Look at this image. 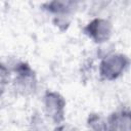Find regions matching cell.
Here are the masks:
<instances>
[{"label": "cell", "instance_id": "6da1fadb", "mask_svg": "<svg viewBox=\"0 0 131 131\" xmlns=\"http://www.w3.org/2000/svg\"><path fill=\"white\" fill-rule=\"evenodd\" d=\"M128 64V59L124 55H112L100 63V75L106 80H114L121 75Z\"/></svg>", "mask_w": 131, "mask_h": 131}, {"label": "cell", "instance_id": "5b68a950", "mask_svg": "<svg viewBox=\"0 0 131 131\" xmlns=\"http://www.w3.org/2000/svg\"><path fill=\"white\" fill-rule=\"evenodd\" d=\"M74 5L75 3L70 2V1H53L47 4L48 6L47 9L53 12H57V13H66L72 10Z\"/></svg>", "mask_w": 131, "mask_h": 131}, {"label": "cell", "instance_id": "277c9868", "mask_svg": "<svg viewBox=\"0 0 131 131\" xmlns=\"http://www.w3.org/2000/svg\"><path fill=\"white\" fill-rule=\"evenodd\" d=\"M108 131H129V114H114L108 121Z\"/></svg>", "mask_w": 131, "mask_h": 131}, {"label": "cell", "instance_id": "7a4b0ae2", "mask_svg": "<svg viewBox=\"0 0 131 131\" xmlns=\"http://www.w3.org/2000/svg\"><path fill=\"white\" fill-rule=\"evenodd\" d=\"M64 104L63 98L58 93L48 92L45 96L46 113L55 123H59L63 120Z\"/></svg>", "mask_w": 131, "mask_h": 131}, {"label": "cell", "instance_id": "3957f363", "mask_svg": "<svg viewBox=\"0 0 131 131\" xmlns=\"http://www.w3.org/2000/svg\"><path fill=\"white\" fill-rule=\"evenodd\" d=\"M85 33L91 37L95 42H104L106 41L110 36H111V31H112V26L108 21L101 19V18H96L92 20L86 28H85Z\"/></svg>", "mask_w": 131, "mask_h": 131}, {"label": "cell", "instance_id": "8992f818", "mask_svg": "<svg viewBox=\"0 0 131 131\" xmlns=\"http://www.w3.org/2000/svg\"><path fill=\"white\" fill-rule=\"evenodd\" d=\"M7 78V71L5 68L2 67V64H0V81H4Z\"/></svg>", "mask_w": 131, "mask_h": 131}]
</instances>
